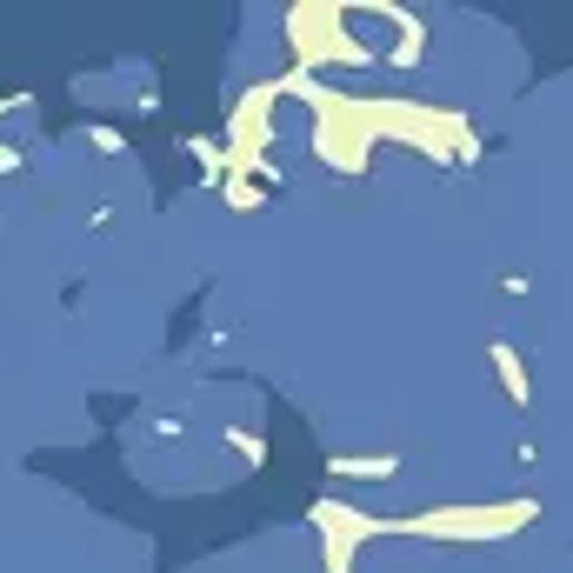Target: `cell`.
Returning <instances> with one entry per match:
<instances>
[{"label": "cell", "mask_w": 573, "mask_h": 573, "mask_svg": "<svg viewBox=\"0 0 573 573\" xmlns=\"http://www.w3.org/2000/svg\"><path fill=\"white\" fill-rule=\"evenodd\" d=\"M501 381L514 387V401H527V374H521V360H507V354H501Z\"/></svg>", "instance_id": "obj_1"}]
</instances>
